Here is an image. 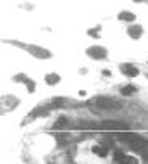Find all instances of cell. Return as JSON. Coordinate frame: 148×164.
Wrapping results in <instances>:
<instances>
[{"label":"cell","instance_id":"obj_4","mask_svg":"<svg viewBox=\"0 0 148 164\" xmlns=\"http://www.w3.org/2000/svg\"><path fill=\"white\" fill-rule=\"evenodd\" d=\"M45 81H47L50 85H55V84L60 81V76H57V74H48V76L45 77Z\"/></svg>","mask_w":148,"mask_h":164},{"label":"cell","instance_id":"obj_2","mask_svg":"<svg viewBox=\"0 0 148 164\" xmlns=\"http://www.w3.org/2000/svg\"><path fill=\"white\" fill-rule=\"evenodd\" d=\"M121 69L124 71L126 76H138V69L135 66H132V64H122Z\"/></svg>","mask_w":148,"mask_h":164},{"label":"cell","instance_id":"obj_5","mask_svg":"<svg viewBox=\"0 0 148 164\" xmlns=\"http://www.w3.org/2000/svg\"><path fill=\"white\" fill-rule=\"evenodd\" d=\"M134 92H135V87H132V85H127V87H122L121 88L122 95H132Z\"/></svg>","mask_w":148,"mask_h":164},{"label":"cell","instance_id":"obj_1","mask_svg":"<svg viewBox=\"0 0 148 164\" xmlns=\"http://www.w3.org/2000/svg\"><path fill=\"white\" fill-rule=\"evenodd\" d=\"M114 159H116V164H138L137 158L129 156V154H122V153H118Z\"/></svg>","mask_w":148,"mask_h":164},{"label":"cell","instance_id":"obj_6","mask_svg":"<svg viewBox=\"0 0 148 164\" xmlns=\"http://www.w3.org/2000/svg\"><path fill=\"white\" fill-rule=\"evenodd\" d=\"M92 150H94V153H97L98 156H106V150H105V148H101V147H94Z\"/></svg>","mask_w":148,"mask_h":164},{"label":"cell","instance_id":"obj_3","mask_svg":"<svg viewBox=\"0 0 148 164\" xmlns=\"http://www.w3.org/2000/svg\"><path fill=\"white\" fill-rule=\"evenodd\" d=\"M89 55H94V58L100 60V58H103L105 55H106V51L103 48H90L89 50Z\"/></svg>","mask_w":148,"mask_h":164}]
</instances>
